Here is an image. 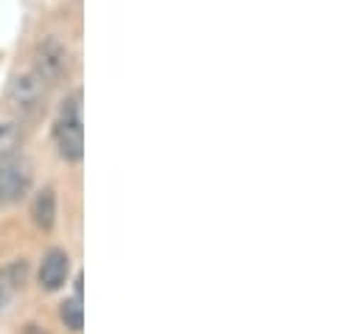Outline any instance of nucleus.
<instances>
[{"instance_id":"3","label":"nucleus","mask_w":362,"mask_h":334,"mask_svg":"<svg viewBox=\"0 0 362 334\" xmlns=\"http://www.w3.org/2000/svg\"><path fill=\"white\" fill-rule=\"evenodd\" d=\"M71 68V51L59 37H45L34 51V74L42 82H59Z\"/></svg>"},{"instance_id":"1","label":"nucleus","mask_w":362,"mask_h":334,"mask_svg":"<svg viewBox=\"0 0 362 334\" xmlns=\"http://www.w3.org/2000/svg\"><path fill=\"white\" fill-rule=\"evenodd\" d=\"M54 141L57 149L65 161L79 163L85 155V129H82V93H71V98L65 101L57 127H54Z\"/></svg>"},{"instance_id":"9","label":"nucleus","mask_w":362,"mask_h":334,"mask_svg":"<svg viewBox=\"0 0 362 334\" xmlns=\"http://www.w3.org/2000/svg\"><path fill=\"white\" fill-rule=\"evenodd\" d=\"M0 304H3V292H0Z\"/></svg>"},{"instance_id":"6","label":"nucleus","mask_w":362,"mask_h":334,"mask_svg":"<svg viewBox=\"0 0 362 334\" xmlns=\"http://www.w3.org/2000/svg\"><path fill=\"white\" fill-rule=\"evenodd\" d=\"M31 217H34V225L40 231H51L57 225V194L51 188L37 194V200L31 205Z\"/></svg>"},{"instance_id":"2","label":"nucleus","mask_w":362,"mask_h":334,"mask_svg":"<svg viewBox=\"0 0 362 334\" xmlns=\"http://www.w3.org/2000/svg\"><path fill=\"white\" fill-rule=\"evenodd\" d=\"M34 180V168L23 155H3L0 158V205L20 202Z\"/></svg>"},{"instance_id":"7","label":"nucleus","mask_w":362,"mask_h":334,"mask_svg":"<svg viewBox=\"0 0 362 334\" xmlns=\"http://www.w3.org/2000/svg\"><path fill=\"white\" fill-rule=\"evenodd\" d=\"M59 318H62V323H65V329H71V332H82V326H85V309H82V295H76V298H68L62 306H59Z\"/></svg>"},{"instance_id":"8","label":"nucleus","mask_w":362,"mask_h":334,"mask_svg":"<svg viewBox=\"0 0 362 334\" xmlns=\"http://www.w3.org/2000/svg\"><path fill=\"white\" fill-rule=\"evenodd\" d=\"M17 144H20V129H17V124L0 121V158H3V155H11V152L17 149Z\"/></svg>"},{"instance_id":"5","label":"nucleus","mask_w":362,"mask_h":334,"mask_svg":"<svg viewBox=\"0 0 362 334\" xmlns=\"http://www.w3.org/2000/svg\"><path fill=\"white\" fill-rule=\"evenodd\" d=\"M68 275H71V255L68 253L54 248V250H48L42 255V264H40V287L45 292L62 289L65 281H68Z\"/></svg>"},{"instance_id":"4","label":"nucleus","mask_w":362,"mask_h":334,"mask_svg":"<svg viewBox=\"0 0 362 334\" xmlns=\"http://www.w3.org/2000/svg\"><path fill=\"white\" fill-rule=\"evenodd\" d=\"M6 96H8V104L14 110L34 113L42 104V98H45V82L34 71L31 74H23V76H14L11 84H8V90H6Z\"/></svg>"}]
</instances>
